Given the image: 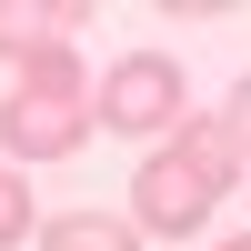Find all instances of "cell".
Segmentation results:
<instances>
[{"label":"cell","mask_w":251,"mask_h":251,"mask_svg":"<svg viewBox=\"0 0 251 251\" xmlns=\"http://www.w3.org/2000/svg\"><path fill=\"white\" fill-rule=\"evenodd\" d=\"M211 201H221V181L201 171L181 141H161V151L131 171V211H121V221H131V231H151V241H191L201 221H211Z\"/></svg>","instance_id":"cell-1"},{"label":"cell","mask_w":251,"mask_h":251,"mask_svg":"<svg viewBox=\"0 0 251 251\" xmlns=\"http://www.w3.org/2000/svg\"><path fill=\"white\" fill-rule=\"evenodd\" d=\"M91 121H111V131H131V141H171L181 131V60H161V50H131V60H111L100 71V91H91Z\"/></svg>","instance_id":"cell-2"},{"label":"cell","mask_w":251,"mask_h":251,"mask_svg":"<svg viewBox=\"0 0 251 251\" xmlns=\"http://www.w3.org/2000/svg\"><path fill=\"white\" fill-rule=\"evenodd\" d=\"M91 141V100H50V91H10L0 100V151L10 161H60Z\"/></svg>","instance_id":"cell-3"},{"label":"cell","mask_w":251,"mask_h":251,"mask_svg":"<svg viewBox=\"0 0 251 251\" xmlns=\"http://www.w3.org/2000/svg\"><path fill=\"white\" fill-rule=\"evenodd\" d=\"M71 30H91V10H80V0H0V60L71 50Z\"/></svg>","instance_id":"cell-4"},{"label":"cell","mask_w":251,"mask_h":251,"mask_svg":"<svg viewBox=\"0 0 251 251\" xmlns=\"http://www.w3.org/2000/svg\"><path fill=\"white\" fill-rule=\"evenodd\" d=\"M40 251H141V231L121 211H71V221H40Z\"/></svg>","instance_id":"cell-5"},{"label":"cell","mask_w":251,"mask_h":251,"mask_svg":"<svg viewBox=\"0 0 251 251\" xmlns=\"http://www.w3.org/2000/svg\"><path fill=\"white\" fill-rule=\"evenodd\" d=\"M171 141H181V151H191L201 171L221 181V191H231V171H241V151H231V131H221V111H181V131H171Z\"/></svg>","instance_id":"cell-6"},{"label":"cell","mask_w":251,"mask_h":251,"mask_svg":"<svg viewBox=\"0 0 251 251\" xmlns=\"http://www.w3.org/2000/svg\"><path fill=\"white\" fill-rule=\"evenodd\" d=\"M20 241H40V211H30V181L0 161V251H20Z\"/></svg>","instance_id":"cell-7"},{"label":"cell","mask_w":251,"mask_h":251,"mask_svg":"<svg viewBox=\"0 0 251 251\" xmlns=\"http://www.w3.org/2000/svg\"><path fill=\"white\" fill-rule=\"evenodd\" d=\"M20 91H50V100H80V50H30V60H20Z\"/></svg>","instance_id":"cell-8"},{"label":"cell","mask_w":251,"mask_h":251,"mask_svg":"<svg viewBox=\"0 0 251 251\" xmlns=\"http://www.w3.org/2000/svg\"><path fill=\"white\" fill-rule=\"evenodd\" d=\"M221 131H231V151L251 161V80H231V111H221Z\"/></svg>","instance_id":"cell-9"},{"label":"cell","mask_w":251,"mask_h":251,"mask_svg":"<svg viewBox=\"0 0 251 251\" xmlns=\"http://www.w3.org/2000/svg\"><path fill=\"white\" fill-rule=\"evenodd\" d=\"M221 251H251V241H221Z\"/></svg>","instance_id":"cell-10"}]
</instances>
